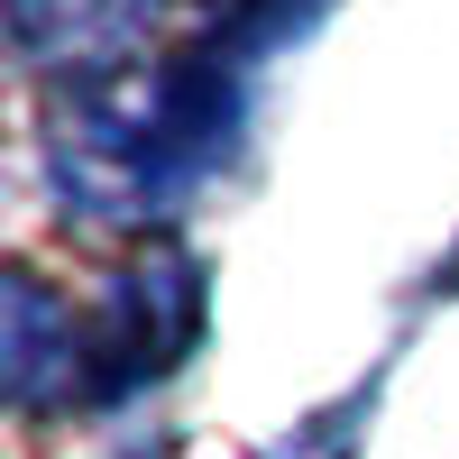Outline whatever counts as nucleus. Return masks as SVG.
Here are the masks:
<instances>
[{"label": "nucleus", "instance_id": "f257e3e1", "mask_svg": "<svg viewBox=\"0 0 459 459\" xmlns=\"http://www.w3.org/2000/svg\"><path fill=\"white\" fill-rule=\"evenodd\" d=\"M239 83H248V65L221 37L175 56V65H157V74L83 83L65 101L56 138H47L56 194L74 212H101V221L166 212L184 184H203L221 166L230 129H239Z\"/></svg>", "mask_w": 459, "mask_h": 459}, {"label": "nucleus", "instance_id": "20e7f679", "mask_svg": "<svg viewBox=\"0 0 459 459\" xmlns=\"http://www.w3.org/2000/svg\"><path fill=\"white\" fill-rule=\"evenodd\" d=\"M83 386V322L37 276H10V404H47Z\"/></svg>", "mask_w": 459, "mask_h": 459}, {"label": "nucleus", "instance_id": "f03ea898", "mask_svg": "<svg viewBox=\"0 0 459 459\" xmlns=\"http://www.w3.org/2000/svg\"><path fill=\"white\" fill-rule=\"evenodd\" d=\"M203 331V276L184 248H147L138 266H120L101 294V322L83 331V386L92 395H129L147 377H166Z\"/></svg>", "mask_w": 459, "mask_h": 459}, {"label": "nucleus", "instance_id": "7ed1b4c3", "mask_svg": "<svg viewBox=\"0 0 459 459\" xmlns=\"http://www.w3.org/2000/svg\"><path fill=\"white\" fill-rule=\"evenodd\" d=\"M166 0H10V37L28 65L47 74H92V83H110V74L129 65V47L147 28H157Z\"/></svg>", "mask_w": 459, "mask_h": 459}]
</instances>
